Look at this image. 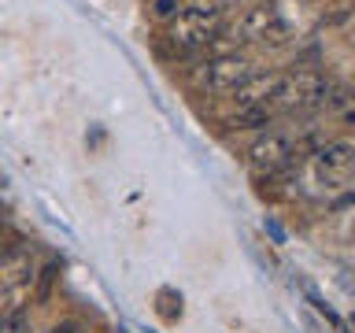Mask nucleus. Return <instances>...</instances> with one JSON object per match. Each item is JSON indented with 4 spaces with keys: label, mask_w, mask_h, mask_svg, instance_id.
<instances>
[{
    "label": "nucleus",
    "mask_w": 355,
    "mask_h": 333,
    "mask_svg": "<svg viewBox=\"0 0 355 333\" xmlns=\"http://www.w3.org/2000/svg\"><path fill=\"white\" fill-rule=\"evenodd\" d=\"M248 74H255V63H252L244 52H218V56H211V60H204V63L193 71V85L200 89V93L226 96V93H233V89H237Z\"/></svg>",
    "instance_id": "obj_2"
},
{
    "label": "nucleus",
    "mask_w": 355,
    "mask_h": 333,
    "mask_svg": "<svg viewBox=\"0 0 355 333\" xmlns=\"http://www.w3.org/2000/svg\"><path fill=\"white\" fill-rule=\"evenodd\" d=\"M277 82H282V74H277V71H266V74L255 71V74H248L237 89H233L230 100L237 104V111H241V108H263V104H270Z\"/></svg>",
    "instance_id": "obj_7"
},
{
    "label": "nucleus",
    "mask_w": 355,
    "mask_h": 333,
    "mask_svg": "<svg viewBox=\"0 0 355 333\" xmlns=\"http://www.w3.org/2000/svg\"><path fill=\"white\" fill-rule=\"evenodd\" d=\"M0 333H30V311L26 307H11L0 315Z\"/></svg>",
    "instance_id": "obj_10"
},
{
    "label": "nucleus",
    "mask_w": 355,
    "mask_h": 333,
    "mask_svg": "<svg viewBox=\"0 0 355 333\" xmlns=\"http://www.w3.org/2000/svg\"><path fill=\"white\" fill-rule=\"evenodd\" d=\"M33 278V255L26 248H11L0 255V289H22Z\"/></svg>",
    "instance_id": "obj_8"
},
{
    "label": "nucleus",
    "mask_w": 355,
    "mask_h": 333,
    "mask_svg": "<svg viewBox=\"0 0 355 333\" xmlns=\"http://www.w3.org/2000/svg\"><path fill=\"white\" fill-rule=\"evenodd\" d=\"M326 74L315 71V67H300L293 74H282L274 96H270V108L274 115H296V111H315L322 108V96H326Z\"/></svg>",
    "instance_id": "obj_1"
},
{
    "label": "nucleus",
    "mask_w": 355,
    "mask_h": 333,
    "mask_svg": "<svg viewBox=\"0 0 355 333\" xmlns=\"http://www.w3.org/2000/svg\"><path fill=\"white\" fill-rule=\"evenodd\" d=\"M230 33H237V44H244V41H252V44H285L288 41V22H285V15H282V8L274 4V0H263V4H255V8H248L241 15V22L233 26Z\"/></svg>",
    "instance_id": "obj_4"
},
{
    "label": "nucleus",
    "mask_w": 355,
    "mask_h": 333,
    "mask_svg": "<svg viewBox=\"0 0 355 333\" xmlns=\"http://www.w3.org/2000/svg\"><path fill=\"white\" fill-rule=\"evenodd\" d=\"M230 4H237V0H185V8L193 11H207V15H222Z\"/></svg>",
    "instance_id": "obj_11"
},
{
    "label": "nucleus",
    "mask_w": 355,
    "mask_h": 333,
    "mask_svg": "<svg viewBox=\"0 0 355 333\" xmlns=\"http://www.w3.org/2000/svg\"><path fill=\"white\" fill-rule=\"evenodd\" d=\"M270 119H274V111L270 108H241L237 115L230 119V126H237V130H255V126H270Z\"/></svg>",
    "instance_id": "obj_9"
},
{
    "label": "nucleus",
    "mask_w": 355,
    "mask_h": 333,
    "mask_svg": "<svg viewBox=\"0 0 355 333\" xmlns=\"http://www.w3.org/2000/svg\"><path fill=\"white\" fill-rule=\"evenodd\" d=\"M182 11V0H152V15L155 19H171Z\"/></svg>",
    "instance_id": "obj_13"
},
{
    "label": "nucleus",
    "mask_w": 355,
    "mask_h": 333,
    "mask_svg": "<svg viewBox=\"0 0 355 333\" xmlns=\"http://www.w3.org/2000/svg\"><path fill=\"white\" fill-rule=\"evenodd\" d=\"M311 166H315L318 182H326V185H348L352 182V171H355V144L348 137L326 141L322 148L311 152Z\"/></svg>",
    "instance_id": "obj_5"
},
{
    "label": "nucleus",
    "mask_w": 355,
    "mask_h": 333,
    "mask_svg": "<svg viewBox=\"0 0 355 333\" xmlns=\"http://www.w3.org/2000/svg\"><path fill=\"white\" fill-rule=\"evenodd\" d=\"M85 326L78 318H67V322H60V326H52V333H82Z\"/></svg>",
    "instance_id": "obj_14"
},
{
    "label": "nucleus",
    "mask_w": 355,
    "mask_h": 333,
    "mask_svg": "<svg viewBox=\"0 0 355 333\" xmlns=\"http://www.w3.org/2000/svg\"><path fill=\"white\" fill-rule=\"evenodd\" d=\"M55 274H60V263H49L41 271V278H37V304H44L49 300V289H52V282H55Z\"/></svg>",
    "instance_id": "obj_12"
},
{
    "label": "nucleus",
    "mask_w": 355,
    "mask_h": 333,
    "mask_svg": "<svg viewBox=\"0 0 355 333\" xmlns=\"http://www.w3.org/2000/svg\"><path fill=\"white\" fill-rule=\"evenodd\" d=\"M218 33H222V15H207V11L182 8L178 15L166 19V41H171L178 52L207 49V44H215Z\"/></svg>",
    "instance_id": "obj_3"
},
{
    "label": "nucleus",
    "mask_w": 355,
    "mask_h": 333,
    "mask_svg": "<svg viewBox=\"0 0 355 333\" xmlns=\"http://www.w3.org/2000/svg\"><path fill=\"white\" fill-rule=\"evenodd\" d=\"M296 152H300V144L288 141L285 133H266V137H259L248 148V160L259 174H277L296 163Z\"/></svg>",
    "instance_id": "obj_6"
}]
</instances>
